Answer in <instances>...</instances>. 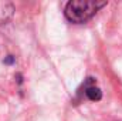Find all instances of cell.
Listing matches in <instances>:
<instances>
[{
  "label": "cell",
  "mask_w": 122,
  "mask_h": 121,
  "mask_svg": "<svg viewBox=\"0 0 122 121\" xmlns=\"http://www.w3.org/2000/svg\"><path fill=\"white\" fill-rule=\"evenodd\" d=\"M107 4V1L94 0H71L65 6V17L71 23H85L92 16Z\"/></svg>",
  "instance_id": "1"
},
{
  "label": "cell",
  "mask_w": 122,
  "mask_h": 121,
  "mask_svg": "<svg viewBox=\"0 0 122 121\" xmlns=\"http://www.w3.org/2000/svg\"><path fill=\"white\" fill-rule=\"evenodd\" d=\"M13 16V6L10 3H0V23H6Z\"/></svg>",
  "instance_id": "2"
},
{
  "label": "cell",
  "mask_w": 122,
  "mask_h": 121,
  "mask_svg": "<svg viewBox=\"0 0 122 121\" xmlns=\"http://www.w3.org/2000/svg\"><path fill=\"white\" fill-rule=\"evenodd\" d=\"M85 95L91 101H98V100L102 98V91L99 90L98 87H95V86H90V87L85 88Z\"/></svg>",
  "instance_id": "3"
}]
</instances>
